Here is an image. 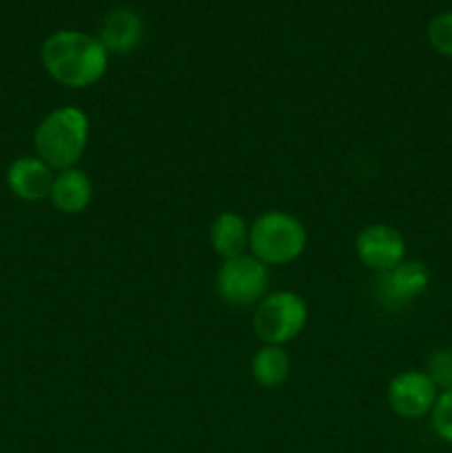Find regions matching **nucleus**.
Wrapping results in <instances>:
<instances>
[{
    "mask_svg": "<svg viewBox=\"0 0 452 453\" xmlns=\"http://www.w3.org/2000/svg\"><path fill=\"white\" fill-rule=\"evenodd\" d=\"M44 71L58 84L69 88H87L100 82L109 66V51L97 35L75 29H62L49 35L40 49Z\"/></svg>",
    "mask_w": 452,
    "mask_h": 453,
    "instance_id": "1",
    "label": "nucleus"
},
{
    "mask_svg": "<svg viewBox=\"0 0 452 453\" xmlns=\"http://www.w3.org/2000/svg\"><path fill=\"white\" fill-rule=\"evenodd\" d=\"M89 142V118L78 106L53 109L34 133L35 157L51 171L75 168Z\"/></svg>",
    "mask_w": 452,
    "mask_h": 453,
    "instance_id": "2",
    "label": "nucleus"
},
{
    "mask_svg": "<svg viewBox=\"0 0 452 453\" xmlns=\"http://www.w3.org/2000/svg\"><path fill=\"white\" fill-rule=\"evenodd\" d=\"M306 242L308 234L304 224L284 211H269L257 217L248 237L253 257L264 265L291 264L304 252Z\"/></svg>",
    "mask_w": 452,
    "mask_h": 453,
    "instance_id": "3",
    "label": "nucleus"
},
{
    "mask_svg": "<svg viewBox=\"0 0 452 453\" xmlns=\"http://www.w3.org/2000/svg\"><path fill=\"white\" fill-rule=\"evenodd\" d=\"M306 321H308L306 301L295 292L282 290L264 296L257 303L253 330H255L257 339L264 341L266 345L282 348L284 343H291L304 332Z\"/></svg>",
    "mask_w": 452,
    "mask_h": 453,
    "instance_id": "4",
    "label": "nucleus"
},
{
    "mask_svg": "<svg viewBox=\"0 0 452 453\" xmlns=\"http://www.w3.org/2000/svg\"><path fill=\"white\" fill-rule=\"evenodd\" d=\"M269 290V270L255 257H235L222 264L217 273V292L230 305L260 303Z\"/></svg>",
    "mask_w": 452,
    "mask_h": 453,
    "instance_id": "5",
    "label": "nucleus"
},
{
    "mask_svg": "<svg viewBox=\"0 0 452 453\" xmlns=\"http://www.w3.org/2000/svg\"><path fill=\"white\" fill-rule=\"evenodd\" d=\"M386 398L394 414L408 420H417L433 411L439 398V388L425 372L408 370L390 380Z\"/></svg>",
    "mask_w": 452,
    "mask_h": 453,
    "instance_id": "6",
    "label": "nucleus"
},
{
    "mask_svg": "<svg viewBox=\"0 0 452 453\" xmlns=\"http://www.w3.org/2000/svg\"><path fill=\"white\" fill-rule=\"evenodd\" d=\"M359 261L368 270L384 274L388 270L397 268L401 261H406V242L401 233L393 226L386 224H370L357 234L355 242Z\"/></svg>",
    "mask_w": 452,
    "mask_h": 453,
    "instance_id": "7",
    "label": "nucleus"
},
{
    "mask_svg": "<svg viewBox=\"0 0 452 453\" xmlns=\"http://www.w3.org/2000/svg\"><path fill=\"white\" fill-rule=\"evenodd\" d=\"M430 286V270L421 261H401L379 277L377 295L386 308H403L424 295Z\"/></svg>",
    "mask_w": 452,
    "mask_h": 453,
    "instance_id": "8",
    "label": "nucleus"
},
{
    "mask_svg": "<svg viewBox=\"0 0 452 453\" xmlns=\"http://www.w3.org/2000/svg\"><path fill=\"white\" fill-rule=\"evenodd\" d=\"M53 171L40 157L22 155L7 168V186L16 197L25 202H40L51 195Z\"/></svg>",
    "mask_w": 452,
    "mask_h": 453,
    "instance_id": "9",
    "label": "nucleus"
},
{
    "mask_svg": "<svg viewBox=\"0 0 452 453\" xmlns=\"http://www.w3.org/2000/svg\"><path fill=\"white\" fill-rule=\"evenodd\" d=\"M142 38H144V22L129 7L111 9L102 20L100 34H97V40L105 44L106 51L118 53V56L136 51Z\"/></svg>",
    "mask_w": 452,
    "mask_h": 453,
    "instance_id": "10",
    "label": "nucleus"
},
{
    "mask_svg": "<svg viewBox=\"0 0 452 453\" xmlns=\"http://www.w3.org/2000/svg\"><path fill=\"white\" fill-rule=\"evenodd\" d=\"M91 197L93 184L84 171L66 168V171H60L53 177L49 199H51L56 211H60L62 215H80L82 211H87V206L91 203Z\"/></svg>",
    "mask_w": 452,
    "mask_h": 453,
    "instance_id": "11",
    "label": "nucleus"
},
{
    "mask_svg": "<svg viewBox=\"0 0 452 453\" xmlns=\"http://www.w3.org/2000/svg\"><path fill=\"white\" fill-rule=\"evenodd\" d=\"M248 237H251V228L244 221V217L230 211L220 212L213 219L211 228H208V239H211L213 250L224 261L242 257L248 246Z\"/></svg>",
    "mask_w": 452,
    "mask_h": 453,
    "instance_id": "12",
    "label": "nucleus"
},
{
    "mask_svg": "<svg viewBox=\"0 0 452 453\" xmlns=\"http://www.w3.org/2000/svg\"><path fill=\"white\" fill-rule=\"evenodd\" d=\"M251 372L261 388H279L291 374V358L279 345H264L253 357Z\"/></svg>",
    "mask_w": 452,
    "mask_h": 453,
    "instance_id": "13",
    "label": "nucleus"
},
{
    "mask_svg": "<svg viewBox=\"0 0 452 453\" xmlns=\"http://www.w3.org/2000/svg\"><path fill=\"white\" fill-rule=\"evenodd\" d=\"M428 42L437 53L452 58V12L437 13L428 22Z\"/></svg>",
    "mask_w": 452,
    "mask_h": 453,
    "instance_id": "14",
    "label": "nucleus"
},
{
    "mask_svg": "<svg viewBox=\"0 0 452 453\" xmlns=\"http://www.w3.org/2000/svg\"><path fill=\"white\" fill-rule=\"evenodd\" d=\"M433 429L443 442L452 445V389L439 392L437 403H434L433 411Z\"/></svg>",
    "mask_w": 452,
    "mask_h": 453,
    "instance_id": "15",
    "label": "nucleus"
},
{
    "mask_svg": "<svg viewBox=\"0 0 452 453\" xmlns=\"http://www.w3.org/2000/svg\"><path fill=\"white\" fill-rule=\"evenodd\" d=\"M425 374L433 379V383L441 392L452 389V349H437V352L430 354Z\"/></svg>",
    "mask_w": 452,
    "mask_h": 453,
    "instance_id": "16",
    "label": "nucleus"
}]
</instances>
